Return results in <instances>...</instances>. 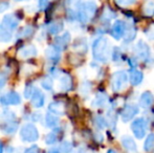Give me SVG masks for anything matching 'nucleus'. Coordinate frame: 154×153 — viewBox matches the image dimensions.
I'll return each instance as SVG.
<instances>
[{
    "label": "nucleus",
    "mask_w": 154,
    "mask_h": 153,
    "mask_svg": "<svg viewBox=\"0 0 154 153\" xmlns=\"http://www.w3.org/2000/svg\"><path fill=\"white\" fill-rule=\"evenodd\" d=\"M126 27H127V25H126V23L123 20H116L111 27V36L116 40L122 39L124 35H125Z\"/></svg>",
    "instance_id": "nucleus-9"
},
{
    "label": "nucleus",
    "mask_w": 154,
    "mask_h": 153,
    "mask_svg": "<svg viewBox=\"0 0 154 153\" xmlns=\"http://www.w3.org/2000/svg\"><path fill=\"white\" fill-rule=\"evenodd\" d=\"M12 39H13L12 32L0 27V42H3V43L10 42Z\"/></svg>",
    "instance_id": "nucleus-26"
},
{
    "label": "nucleus",
    "mask_w": 154,
    "mask_h": 153,
    "mask_svg": "<svg viewBox=\"0 0 154 153\" xmlns=\"http://www.w3.org/2000/svg\"><path fill=\"white\" fill-rule=\"evenodd\" d=\"M36 90H37V87H35L34 85H31V84H29V85H26L24 88V98L31 100V98L34 96Z\"/></svg>",
    "instance_id": "nucleus-32"
},
{
    "label": "nucleus",
    "mask_w": 154,
    "mask_h": 153,
    "mask_svg": "<svg viewBox=\"0 0 154 153\" xmlns=\"http://www.w3.org/2000/svg\"><path fill=\"white\" fill-rule=\"evenodd\" d=\"M80 1L81 0H67V4H68L69 6H77L78 4L80 3Z\"/></svg>",
    "instance_id": "nucleus-43"
},
{
    "label": "nucleus",
    "mask_w": 154,
    "mask_h": 153,
    "mask_svg": "<svg viewBox=\"0 0 154 153\" xmlns=\"http://www.w3.org/2000/svg\"><path fill=\"white\" fill-rule=\"evenodd\" d=\"M70 39H71L70 34H69L68 32H66V33H64L61 36H57V38L55 39V42H54V45H55L56 47H58L60 50H63V49L66 48L67 45L69 44Z\"/></svg>",
    "instance_id": "nucleus-14"
},
{
    "label": "nucleus",
    "mask_w": 154,
    "mask_h": 153,
    "mask_svg": "<svg viewBox=\"0 0 154 153\" xmlns=\"http://www.w3.org/2000/svg\"><path fill=\"white\" fill-rule=\"evenodd\" d=\"M107 153H118V152L114 151V150H109V151H108Z\"/></svg>",
    "instance_id": "nucleus-46"
},
{
    "label": "nucleus",
    "mask_w": 154,
    "mask_h": 153,
    "mask_svg": "<svg viewBox=\"0 0 154 153\" xmlns=\"http://www.w3.org/2000/svg\"><path fill=\"white\" fill-rule=\"evenodd\" d=\"M57 139H58V132L57 131H51L45 137V144L46 145H54L57 142Z\"/></svg>",
    "instance_id": "nucleus-31"
},
{
    "label": "nucleus",
    "mask_w": 154,
    "mask_h": 153,
    "mask_svg": "<svg viewBox=\"0 0 154 153\" xmlns=\"http://www.w3.org/2000/svg\"><path fill=\"white\" fill-rule=\"evenodd\" d=\"M29 101H31V104L32 107H35V108H41L45 104V96L42 91H40L37 88L36 92H35L34 96H32Z\"/></svg>",
    "instance_id": "nucleus-13"
},
{
    "label": "nucleus",
    "mask_w": 154,
    "mask_h": 153,
    "mask_svg": "<svg viewBox=\"0 0 154 153\" xmlns=\"http://www.w3.org/2000/svg\"><path fill=\"white\" fill-rule=\"evenodd\" d=\"M154 102V96L150 91H145L140 98V105L143 108H149Z\"/></svg>",
    "instance_id": "nucleus-18"
},
{
    "label": "nucleus",
    "mask_w": 154,
    "mask_h": 153,
    "mask_svg": "<svg viewBox=\"0 0 154 153\" xmlns=\"http://www.w3.org/2000/svg\"><path fill=\"white\" fill-rule=\"evenodd\" d=\"M92 55L97 61L106 63L112 55L111 44L107 37H100L92 44Z\"/></svg>",
    "instance_id": "nucleus-1"
},
{
    "label": "nucleus",
    "mask_w": 154,
    "mask_h": 153,
    "mask_svg": "<svg viewBox=\"0 0 154 153\" xmlns=\"http://www.w3.org/2000/svg\"><path fill=\"white\" fill-rule=\"evenodd\" d=\"M131 130L136 139H143V137H145L147 130H148V122L143 118H136L131 124Z\"/></svg>",
    "instance_id": "nucleus-5"
},
{
    "label": "nucleus",
    "mask_w": 154,
    "mask_h": 153,
    "mask_svg": "<svg viewBox=\"0 0 154 153\" xmlns=\"http://www.w3.org/2000/svg\"><path fill=\"white\" fill-rule=\"evenodd\" d=\"M61 51L58 47H56L55 45H51V46L47 47L46 50H45V56H46V59L48 60L51 63L57 64L58 62L61 59Z\"/></svg>",
    "instance_id": "nucleus-10"
},
{
    "label": "nucleus",
    "mask_w": 154,
    "mask_h": 153,
    "mask_svg": "<svg viewBox=\"0 0 154 153\" xmlns=\"http://www.w3.org/2000/svg\"><path fill=\"white\" fill-rule=\"evenodd\" d=\"M136 36V29H134L133 26H127L126 27V32H125V35H124V38H125L126 42H130V41L134 40Z\"/></svg>",
    "instance_id": "nucleus-24"
},
{
    "label": "nucleus",
    "mask_w": 154,
    "mask_h": 153,
    "mask_svg": "<svg viewBox=\"0 0 154 153\" xmlns=\"http://www.w3.org/2000/svg\"><path fill=\"white\" fill-rule=\"evenodd\" d=\"M3 149H4L3 144H2V142H0V153H3Z\"/></svg>",
    "instance_id": "nucleus-45"
},
{
    "label": "nucleus",
    "mask_w": 154,
    "mask_h": 153,
    "mask_svg": "<svg viewBox=\"0 0 154 153\" xmlns=\"http://www.w3.org/2000/svg\"><path fill=\"white\" fill-rule=\"evenodd\" d=\"M128 74L124 70H118L111 77V88L113 91H122L127 87Z\"/></svg>",
    "instance_id": "nucleus-4"
},
{
    "label": "nucleus",
    "mask_w": 154,
    "mask_h": 153,
    "mask_svg": "<svg viewBox=\"0 0 154 153\" xmlns=\"http://www.w3.org/2000/svg\"><path fill=\"white\" fill-rule=\"evenodd\" d=\"M19 18L15 14H8L3 17L1 21V26L2 29H8L10 32H13L18 27L19 25Z\"/></svg>",
    "instance_id": "nucleus-7"
},
{
    "label": "nucleus",
    "mask_w": 154,
    "mask_h": 153,
    "mask_svg": "<svg viewBox=\"0 0 154 153\" xmlns=\"http://www.w3.org/2000/svg\"><path fill=\"white\" fill-rule=\"evenodd\" d=\"M63 29V23L62 22H54L51 24H49V26L47 27V32L51 35H58L62 32Z\"/></svg>",
    "instance_id": "nucleus-23"
},
{
    "label": "nucleus",
    "mask_w": 154,
    "mask_h": 153,
    "mask_svg": "<svg viewBox=\"0 0 154 153\" xmlns=\"http://www.w3.org/2000/svg\"><path fill=\"white\" fill-rule=\"evenodd\" d=\"M1 130L6 134H14L17 130H18V122L16 120L8 121V122H3L1 125Z\"/></svg>",
    "instance_id": "nucleus-17"
},
{
    "label": "nucleus",
    "mask_w": 154,
    "mask_h": 153,
    "mask_svg": "<svg viewBox=\"0 0 154 153\" xmlns=\"http://www.w3.org/2000/svg\"><path fill=\"white\" fill-rule=\"evenodd\" d=\"M143 79H144V76H143V72L138 69H131L130 70V74H129V80H130V83L132 85L136 86L138 84L142 83Z\"/></svg>",
    "instance_id": "nucleus-20"
},
{
    "label": "nucleus",
    "mask_w": 154,
    "mask_h": 153,
    "mask_svg": "<svg viewBox=\"0 0 154 153\" xmlns=\"http://www.w3.org/2000/svg\"><path fill=\"white\" fill-rule=\"evenodd\" d=\"M41 86H42V88H44L45 90H48V91L53 90V88H54L53 79H51V77L43 78V79L41 80Z\"/></svg>",
    "instance_id": "nucleus-28"
},
{
    "label": "nucleus",
    "mask_w": 154,
    "mask_h": 153,
    "mask_svg": "<svg viewBox=\"0 0 154 153\" xmlns=\"http://www.w3.org/2000/svg\"><path fill=\"white\" fill-rule=\"evenodd\" d=\"M145 34H146L147 38L149 40H154V25H151L148 29L145 31Z\"/></svg>",
    "instance_id": "nucleus-38"
},
{
    "label": "nucleus",
    "mask_w": 154,
    "mask_h": 153,
    "mask_svg": "<svg viewBox=\"0 0 154 153\" xmlns=\"http://www.w3.org/2000/svg\"><path fill=\"white\" fill-rule=\"evenodd\" d=\"M59 150L61 153H69L71 152V150H72V144L70 143V142H62L61 145H60L59 147Z\"/></svg>",
    "instance_id": "nucleus-33"
},
{
    "label": "nucleus",
    "mask_w": 154,
    "mask_h": 153,
    "mask_svg": "<svg viewBox=\"0 0 154 153\" xmlns=\"http://www.w3.org/2000/svg\"><path fill=\"white\" fill-rule=\"evenodd\" d=\"M49 4L48 0H38V8L40 11H45Z\"/></svg>",
    "instance_id": "nucleus-39"
},
{
    "label": "nucleus",
    "mask_w": 154,
    "mask_h": 153,
    "mask_svg": "<svg viewBox=\"0 0 154 153\" xmlns=\"http://www.w3.org/2000/svg\"><path fill=\"white\" fill-rule=\"evenodd\" d=\"M21 103V96L18 92L10 91L0 96V104L3 106H17Z\"/></svg>",
    "instance_id": "nucleus-6"
},
{
    "label": "nucleus",
    "mask_w": 154,
    "mask_h": 153,
    "mask_svg": "<svg viewBox=\"0 0 154 153\" xmlns=\"http://www.w3.org/2000/svg\"><path fill=\"white\" fill-rule=\"evenodd\" d=\"M144 14L146 16H153L154 15V1L149 0L144 4Z\"/></svg>",
    "instance_id": "nucleus-29"
},
{
    "label": "nucleus",
    "mask_w": 154,
    "mask_h": 153,
    "mask_svg": "<svg viewBox=\"0 0 154 153\" xmlns=\"http://www.w3.org/2000/svg\"><path fill=\"white\" fill-rule=\"evenodd\" d=\"M93 122H94V125L99 129H105L107 127V121L101 115H95Z\"/></svg>",
    "instance_id": "nucleus-30"
},
{
    "label": "nucleus",
    "mask_w": 154,
    "mask_h": 153,
    "mask_svg": "<svg viewBox=\"0 0 154 153\" xmlns=\"http://www.w3.org/2000/svg\"><path fill=\"white\" fill-rule=\"evenodd\" d=\"M58 78H59L60 88H61L62 91H69L72 88V79L68 74L60 72Z\"/></svg>",
    "instance_id": "nucleus-12"
},
{
    "label": "nucleus",
    "mask_w": 154,
    "mask_h": 153,
    "mask_svg": "<svg viewBox=\"0 0 154 153\" xmlns=\"http://www.w3.org/2000/svg\"><path fill=\"white\" fill-rule=\"evenodd\" d=\"M18 55L22 59H29L37 56V48L35 47V45H25L19 49Z\"/></svg>",
    "instance_id": "nucleus-15"
},
{
    "label": "nucleus",
    "mask_w": 154,
    "mask_h": 153,
    "mask_svg": "<svg viewBox=\"0 0 154 153\" xmlns=\"http://www.w3.org/2000/svg\"><path fill=\"white\" fill-rule=\"evenodd\" d=\"M32 32H34V29H32V26H26L22 29V32H21V36H22L23 38L29 37V36L32 34Z\"/></svg>",
    "instance_id": "nucleus-37"
},
{
    "label": "nucleus",
    "mask_w": 154,
    "mask_h": 153,
    "mask_svg": "<svg viewBox=\"0 0 154 153\" xmlns=\"http://www.w3.org/2000/svg\"><path fill=\"white\" fill-rule=\"evenodd\" d=\"M24 153H40V149H39V147L37 145H32L27 149H25Z\"/></svg>",
    "instance_id": "nucleus-40"
},
{
    "label": "nucleus",
    "mask_w": 154,
    "mask_h": 153,
    "mask_svg": "<svg viewBox=\"0 0 154 153\" xmlns=\"http://www.w3.org/2000/svg\"><path fill=\"white\" fill-rule=\"evenodd\" d=\"M108 102V96L104 92H97L95 98L93 99L92 106L93 107H104Z\"/></svg>",
    "instance_id": "nucleus-21"
},
{
    "label": "nucleus",
    "mask_w": 154,
    "mask_h": 153,
    "mask_svg": "<svg viewBox=\"0 0 154 153\" xmlns=\"http://www.w3.org/2000/svg\"><path fill=\"white\" fill-rule=\"evenodd\" d=\"M111 58L114 62H119L121 59H122V53H121V50L118 48V47H116V48L112 50Z\"/></svg>",
    "instance_id": "nucleus-36"
},
{
    "label": "nucleus",
    "mask_w": 154,
    "mask_h": 153,
    "mask_svg": "<svg viewBox=\"0 0 154 153\" xmlns=\"http://www.w3.org/2000/svg\"><path fill=\"white\" fill-rule=\"evenodd\" d=\"M154 147V133H151L146 137L144 143V150L146 152H150Z\"/></svg>",
    "instance_id": "nucleus-25"
},
{
    "label": "nucleus",
    "mask_w": 154,
    "mask_h": 153,
    "mask_svg": "<svg viewBox=\"0 0 154 153\" xmlns=\"http://www.w3.org/2000/svg\"><path fill=\"white\" fill-rule=\"evenodd\" d=\"M138 113V108L135 105H126L123 108L122 112H121V118L123 122H128V121L132 120L136 115Z\"/></svg>",
    "instance_id": "nucleus-11"
},
{
    "label": "nucleus",
    "mask_w": 154,
    "mask_h": 153,
    "mask_svg": "<svg viewBox=\"0 0 154 153\" xmlns=\"http://www.w3.org/2000/svg\"><path fill=\"white\" fill-rule=\"evenodd\" d=\"M48 112L56 115H63L65 112V106L61 102H51L48 105Z\"/></svg>",
    "instance_id": "nucleus-19"
},
{
    "label": "nucleus",
    "mask_w": 154,
    "mask_h": 153,
    "mask_svg": "<svg viewBox=\"0 0 154 153\" xmlns=\"http://www.w3.org/2000/svg\"><path fill=\"white\" fill-rule=\"evenodd\" d=\"M113 18H116V13L112 10H110V8H106L105 10H104L103 14H102V21L109 22V21L112 20Z\"/></svg>",
    "instance_id": "nucleus-27"
},
{
    "label": "nucleus",
    "mask_w": 154,
    "mask_h": 153,
    "mask_svg": "<svg viewBox=\"0 0 154 153\" xmlns=\"http://www.w3.org/2000/svg\"><path fill=\"white\" fill-rule=\"evenodd\" d=\"M59 118L58 115H53L51 112H47V115H45V125L48 128H57V126L59 125Z\"/></svg>",
    "instance_id": "nucleus-22"
},
{
    "label": "nucleus",
    "mask_w": 154,
    "mask_h": 153,
    "mask_svg": "<svg viewBox=\"0 0 154 153\" xmlns=\"http://www.w3.org/2000/svg\"><path fill=\"white\" fill-rule=\"evenodd\" d=\"M46 153H61L59 150V148H54V149H51L49 151H47Z\"/></svg>",
    "instance_id": "nucleus-44"
},
{
    "label": "nucleus",
    "mask_w": 154,
    "mask_h": 153,
    "mask_svg": "<svg viewBox=\"0 0 154 153\" xmlns=\"http://www.w3.org/2000/svg\"><path fill=\"white\" fill-rule=\"evenodd\" d=\"M6 83V75L4 74H0V89L4 87Z\"/></svg>",
    "instance_id": "nucleus-42"
},
{
    "label": "nucleus",
    "mask_w": 154,
    "mask_h": 153,
    "mask_svg": "<svg viewBox=\"0 0 154 153\" xmlns=\"http://www.w3.org/2000/svg\"><path fill=\"white\" fill-rule=\"evenodd\" d=\"M19 136L21 141L24 143H35L39 139V131L34 124L26 123L20 128Z\"/></svg>",
    "instance_id": "nucleus-3"
},
{
    "label": "nucleus",
    "mask_w": 154,
    "mask_h": 153,
    "mask_svg": "<svg viewBox=\"0 0 154 153\" xmlns=\"http://www.w3.org/2000/svg\"><path fill=\"white\" fill-rule=\"evenodd\" d=\"M116 4L119 6H122V8H128V6L133 5L136 2V0H114Z\"/></svg>",
    "instance_id": "nucleus-34"
},
{
    "label": "nucleus",
    "mask_w": 154,
    "mask_h": 153,
    "mask_svg": "<svg viewBox=\"0 0 154 153\" xmlns=\"http://www.w3.org/2000/svg\"><path fill=\"white\" fill-rule=\"evenodd\" d=\"M121 142H122L123 147L125 148L127 151L131 152V153H136L137 152V146H136L134 139H132L129 135H124V136L121 139Z\"/></svg>",
    "instance_id": "nucleus-16"
},
{
    "label": "nucleus",
    "mask_w": 154,
    "mask_h": 153,
    "mask_svg": "<svg viewBox=\"0 0 154 153\" xmlns=\"http://www.w3.org/2000/svg\"><path fill=\"white\" fill-rule=\"evenodd\" d=\"M97 10V5L93 1H86L82 3L78 11V19L81 23H88L91 21Z\"/></svg>",
    "instance_id": "nucleus-2"
},
{
    "label": "nucleus",
    "mask_w": 154,
    "mask_h": 153,
    "mask_svg": "<svg viewBox=\"0 0 154 153\" xmlns=\"http://www.w3.org/2000/svg\"><path fill=\"white\" fill-rule=\"evenodd\" d=\"M90 89H91V85H90V83H88V82H84V83L81 85L80 91H81V94H84V96H86V94L89 93Z\"/></svg>",
    "instance_id": "nucleus-35"
},
{
    "label": "nucleus",
    "mask_w": 154,
    "mask_h": 153,
    "mask_svg": "<svg viewBox=\"0 0 154 153\" xmlns=\"http://www.w3.org/2000/svg\"><path fill=\"white\" fill-rule=\"evenodd\" d=\"M134 50H135L136 57L140 58L143 61H147L149 59V57H150V47H149V45L147 43H145L142 40L136 43Z\"/></svg>",
    "instance_id": "nucleus-8"
},
{
    "label": "nucleus",
    "mask_w": 154,
    "mask_h": 153,
    "mask_svg": "<svg viewBox=\"0 0 154 153\" xmlns=\"http://www.w3.org/2000/svg\"><path fill=\"white\" fill-rule=\"evenodd\" d=\"M8 8H10V3H8V1H5V0L0 1V13L5 12Z\"/></svg>",
    "instance_id": "nucleus-41"
},
{
    "label": "nucleus",
    "mask_w": 154,
    "mask_h": 153,
    "mask_svg": "<svg viewBox=\"0 0 154 153\" xmlns=\"http://www.w3.org/2000/svg\"><path fill=\"white\" fill-rule=\"evenodd\" d=\"M15 1H17V2H20V1H24V0H15Z\"/></svg>",
    "instance_id": "nucleus-47"
}]
</instances>
